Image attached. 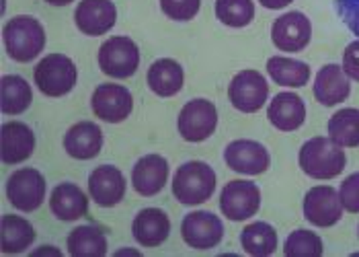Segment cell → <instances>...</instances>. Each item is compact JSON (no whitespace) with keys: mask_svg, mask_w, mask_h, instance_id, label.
<instances>
[{"mask_svg":"<svg viewBox=\"0 0 359 257\" xmlns=\"http://www.w3.org/2000/svg\"><path fill=\"white\" fill-rule=\"evenodd\" d=\"M33 79H35L37 88L46 97H64L76 85L79 70H76V64L68 56L50 54L37 62L33 70Z\"/></svg>","mask_w":359,"mask_h":257,"instance_id":"cell-4","label":"cell"},{"mask_svg":"<svg viewBox=\"0 0 359 257\" xmlns=\"http://www.w3.org/2000/svg\"><path fill=\"white\" fill-rule=\"evenodd\" d=\"M123 253H130V256H140L138 249H132V247H126V249H119L117 256H123Z\"/></svg>","mask_w":359,"mask_h":257,"instance_id":"cell-39","label":"cell"},{"mask_svg":"<svg viewBox=\"0 0 359 257\" xmlns=\"http://www.w3.org/2000/svg\"><path fill=\"white\" fill-rule=\"evenodd\" d=\"M358 235H359V227H358Z\"/></svg>","mask_w":359,"mask_h":257,"instance_id":"cell-40","label":"cell"},{"mask_svg":"<svg viewBox=\"0 0 359 257\" xmlns=\"http://www.w3.org/2000/svg\"><path fill=\"white\" fill-rule=\"evenodd\" d=\"M181 237L191 249H212L224 239V225L216 214L195 210L183 218Z\"/></svg>","mask_w":359,"mask_h":257,"instance_id":"cell-13","label":"cell"},{"mask_svg":"<svg viewBox=\"0 0 359 257\" xmlns=\"http://www.w3.org/2000/svg\"><path fill=\"white\" fill-rule=\"evenodd\" d=\"M35 241V229L23 216L4 214L2 216V253L4 256H19L25 253Z\"/></svg>","mask_w":359,"mask_h":257,"instance_id":"cell-25","label":"cell"},{"mask_svg":"<svg viewBox=\"0 0 359 257\" xmlns=\"http://www.w3.org/2000/svg\"><path fill=\"white\" fill-rule=\"evenodd\" d=\"M323 251V239L316 232L306 229L290 232V237L283 243V253L287 257H320Z\"/></svg>","mask_w":359,"mask_h":257,"instance_id":"cell-32","label":"cell"},{"mask_svg":"<svg viewBox=\"0 0 359 257\" xmlns=\"http://www.w3.org/2000/svg\"><path fill=\"white\" fill-rule=\"evenodd\" d=\"M216 192V173L203 161L183 163L172 177V196L183 206L205 204Z\"/></svg>","mask_w":359,"mask_h":257,"instance_id":"cell-2","label":"cell"},{"mask_svg":"<svg viewBox=\"0 0 359 257\" xmlns=\"http://www.w3.org/2000/svg\"><path fill=\"white\" fill-rule=\"evenodd\" d=\"M218 126V110L208 99H191L179 112L177 128L185 143L208 140Z\"/></svg>","mask_w":359,"mask_h":257,"instance_id":"cell-6","label":"cell"},{"mask_svg":"<svg viewBox=\"0 0 359 257\" xmlns=\"http://www.w3.org/2000/svg\"><path fill=\"white\" fill-rule=\"evenodd\" d=\"M269 121L281 132H294L306 121V105L296 93H277L267 107Z\"/></svg>","mask_w":359,"mask_h":257,"instance_id":"cell-22","label":"cell"},{"mask_svg":"<svg viewBox=\"0 0 359 257\" xmlns=\"http://www.w3.org/2000/svg\"><path fill=\"white\" fill-rule=\"evenodd\" d=\"M259 2H261V6H265V8H269V11H279V8L290 6L294 0H259Z\"/></svg>","mask_w":359,"mask_h":257,"instance_id":"cell-37","label":"cell"},{"mask_svg":"<svg viewBox=\"0 0 359 257\" xmlns=\"http://www.w3.org/2000/svg\"><path fill=\"white\" fill-rule=\"evenodd\" d=\"M310 37H312V23L300 11L285 13L273 21L271 39H273V46L281 52H287V54L302 52L310 44Z\"/></svg>","mask_w":359,"mask_h":257,"instance_id":"cell-11","label":"cell"},{"mask_svg":"<svg viewBox=\"0 0 359 257\" xmlns=\"http://www.w3.org/2000/svg\"><path fill=\"white\" fill-rule=\"evenodd\" d=\"M148 86L154 95L158 97H172L177 95L183 83H185V74L183 68L177 60L172 58H161L156 62H152V66L148 68Z\"/></svg>","mask_w":359,"mask_h":257,"instance_id":"cell-24","label":"cell"},{"mask_svg":"<svg viewBox=\"0 0 359 257\" xmlns=\"http://www.w3.org/2000/svg\"><path fill=\"white\" fill-rule=\"evenodd\" d=\"M339 198L343 204V210L351 214H359V173H353L343 179L339 187Z\"/></svg>","mask_w":359,"mask_h":257,"instance_id":"cell-34","label":"cell"},{"mask_svg":"<svg viewBox=\"0 0 359 257\" xmlns=\"http://www.w3.org/2000/svg\"><path fill=\"white\" fill-rule=\"evenodd\" d=\"M201 0H161V8L168 19L185 23L195 19V15L199 13Z\"/></svg>","mask_w":359,"mask_h":257,"instance_id":"cell-33","label":"cell"},{"mask_svg":"<svg viewBox=\"0 0 359 257\" xmlns=\"http://www.w3.org/2000/svg\"><path fill=\"white\" fill-rule=\"evenodd\" d=\"M128 181L113 165H101L88 175V194L101 208H113L126 196Z\"/></svg>","mask_w":359,"mask_h":257,"instance_id":"cell-15","label":"cell"},{"mask_svg":"<svg viewBox=\"0 0 359 257\" xmlns=\"http://www.w3.org/2000/svg\"><path fill=\"white\" fill-rule=\"evenodd\" d=\"M241 245L252 257H269L277 249V230L269 223H250L241 232Z\"/></svg>","mask_w":359,"mask_h":257,"instance_id":"cell-30","label":"cell"},{"mask_svg":"<svg viewBox=\"0 0 359 257\" xmlns=\"http://www.w3.org/2000/svg\"><path fill=\"white\" fill-rule=\"evenodd\" d=\"M329 138L341 148H358L359 146V110L345 107L331 115L329 119Z\"/></svg>","mask_w":359,"mask_h":257,"instance_id":"cell-29","label":"cell"},{"mask_svg":"<svg viewBox=\"0 0 359 257\" xmlns=\"http://www.w3.org/2000/svg\"><path fill=\"white\" fill-rule=\"evenodd\" d=\"M117 21V8L111 0H81L74 11V23L88 37L105 35Z\"/></svg>","mask_w":359,"mask_h":257,"instance_id":"cell-16","label":"cell"},{"mask_svg":"<svg viewBox=\"0 0 359 257\" xmlns=\"http://www.w3.org/2000/svg\"><path fill=\"white\" fill-rule=\"evenodd\" d=\"M298 161L302 171L312 179H334L347 165L343 148L325 136L310 138L308 143L302 144Z\"/></svg>","mask_w":359,"mask_h":257,"instance_id":"cell-3","label":"cell"},{"mask_svg":"<svg viewBox=\"0 0 359 257\" xmlns=\"http://www.w3.org/2000/svg\"><path fill=\"white\" fill-rule=\"evenodd\" d=\"M97 60L103 74L123 81L136 74L140 66V50L134 39L126 35H115L101 44Z\"/></svg>","mask_w":359,"mask_h":257,"instance_id":"cell-5","label":"cell"},{"mask_svg":"<svg viewBox=\"0 0 359 257\" xmlns=\"http://www.w3.org/2000/svg\"><path fill=\"white\" fill-rule=\"evenodd\" d=\"M4 50L15 62L27 64L39 56L46 48V29L29 15H17L4 23L2 29Z\"/></svg>","mask_w":359,"mask_h":257,"instance_id":"cell-1","label":"cell"},{"mask_svg":"<svg viewBox=\"0 0 359 257\" xmlns=\"http://www.w3.org/2000/svg\"><path fill=\"white\" fill-rule=\"evenodd\" d=\"M48 4H52V6H66V4H70V2H74V0H46Z\"/></svg>","mask_w":359,"mask_h":257,"instance_id":"cell-38","label":"cell"},{"mask_svg":"<svg viewBox=\"0 0 359 257\" xmlns=\"http://www.w3.org/2000/svg\"><path fill=\"white\" fill-rule=\"evenodd\" d=\"M261 208V190L247 179H232L224 185L220 194L222 214L232 223L252 218Z\"/></svg>","mask_w":359,"mask_h":257,"instance_id":"cell-7","label":"cell"},{"mask_svg":"<svg viewBox=\"0 0 359 257\" xmlns=\"http://www.w3.org/2000/svg\"><path fill=\"white\" fill-rule=\"evenodd\" d=\"M343 216L339 192L331 185H316L304 196V218L320 229L334 227Z\"/></svg>","mask_w":359,"mask_h":257,"instance_id":"cell-12","label":"cell"},{"mask_svg":"<svg viewBox=\"0 0 359 257\" xmlns=\"http://www.w3.org/2000/svg\"><path fill=\"white\" fill-rule=\"evenodd\" d=\"M334 11L339 19L359 39V0H334Z\"/></svg>","mask_w":359,"mask_h":257,"instance_id":"cell-35","label":"cell"},{"mask_svg":"<svg viewBox=\"0 0 359 257\" xmlns=\"http://www.w3.org/2000/svg\"><path fill=\"white\" fill-rule=\"evenodd\" d=\"M269 97V85L257 70L238 72L228 85V99L234 110L243 114H257Z\"/></svg>","mask_w":359,"mask_h":257,"instance_id":"cell-9","label":"cell"},{"mask_svg":"<svg viewBox=\"0 0 359 257\" xmlns=\"http://www.w3.org/2000/svg\"><path fill=\"white\" fill-rule=\"evenodd\" d=\"M46 194V177L33 167L15 171L6 181V198L21 212H35L41 208Z\"/></svg>","mask_w":359,"mask_h":257,"instance_id":"cell-8","label":"cell"},{"mask_svg":"<svg viewBox=\"0 0 359 257\" xmlns=\"http://www.w3.org/2000/svg\"><path fill=\"white\" fill-rule=\"evenodd\" d=\"M0 91H2V114L6 115H19L27 112L31 101H33L31 85L19 74L2 77Z\"/></svg>","mask_w":359,"mask_h":257,"instance_id":"cell-28","label":"cell"},{"mask_svg":"<svg viewBox=\"0 0 359 257\" xmlns=\"http://www.w3.org/2000/svg\"><path fill=\"white\" fill-rule=\"evenodd\" d=\"M50 210L57 220L74 223L86 216L88 198L76 183L64 181V183H57L50 194Z\"/></svg>","mask_w":359,"mask_h":257,"instance_id":"cell-19","label":"cell"},{"mask_svg":"<svg viewBox=\"0 0 359 257\" xmlns=\"http://www.w3.org/2000/svg\"><path fill=\"white\" fill-rule=\"evenodd\" d=\"M267 72L279 86L300 88L310 81V66L300 60H292L285 56H273L267 60Z\"/></svg>","mask_w":359,"mask_h":257,"instance_id":"cell-27","label":"cell"},{"mask_svg":"<svg viewBox=\"0 0 359 257\" xmlns=\"http://www.w3.org/2000/svg\"><path fill=\"white\" fill-rule=\"evenodd\" d=\"M35 150V134L23 121L2 124V161L17 165L27 161Z\"/></svg>","mask_w":359,"mask_h":257,"instance_id":"cell-23","label":"cell"},{"mask_svg":"<svg viewBox=\"0 0 359 257\" xmlns=\"http://www.w3.org/2000/svg\"><path fill=\"white\" fill-rule=\"evenodd\" d=\"M90 110L101 121L121 124L126 121L134 110V97L130 88L115 83H103L95 88L90 97Z\"/></svg>","mask_w":359,"mask_h":257,"instance_id":"cell-10","label":"cell"},{"mask_svg":"<svg viewBox=\"0 0 359 257\" xmlns=\"http://www.w3.org/2000/svg\"><path fill=\"white\" fill-rule=\"evenodd\" d=\"M343 70L349 79L359 83V39L351 41L343 52Z\"/></svg>","mask_w":359,"mask_h":257,"instance_id":"cell-36","label":"cell"},{"mask_svg":"<svg viewBox=\"0 0 359 257\" xmlns=\"http://www.w3.org/2000/svg\"><path fill=\"white\" fill-rule=\"evenodd\" d=\"M216 17L226 27H247L255 19L252 0H216Z\"/></svg>","mask_w":359,"mask_h":257,"instance_id":"cell-31","label":"cell"},{"mask_svg":"<svg viewBox=\"0 0 359 257\" xmlns=\"http://www.w3.org/2000/svg\"><path fill=\"white\" fill-rule=\"evenodd\" d=\"M224 161L228 169L241 175H261L269 169V150L257 140H234L226 146Z\"/></svg>","mask_w":359,"mask_h":257,"instance_id":"cell-14","label":"cell"},{"mask_svg":"<svg viewBox=\"0 0 359 257\" xmlns=\"http://www.w3.org/2000/svg\"><path fill=\"white\" fill-rule=\"evenodd\" d=\"M68 253L72 257H105L107 237L95 225H81L68 235Z\"/></svg>","mask_w":359,"mask_h":257,"instance_id":"cell-26","label":"cell"},{"mask_svg":"<svg viewBox=\"0 0 359 257\" xmlns=\"http://www.w3.org/2000/svg\"><path fill=\"white\" fill-rule=\"evenodd\" d=\"M132 235L142 247H158L170 235L168 214L161 208L140 210L132 223Z\"/></svg>","mask_w":359,"mask_h":257,"instance_id":"cell-21","label":"cell"},{"mask_svg":"<svg viewBox=\"0 0 359 257\" xmlns=\"http://www.w3.org/2000/svg\"><path fill=\"white\" fill-rule=\"evenodd\" d=\"M168 179V161L161 154H146L132 169V185L140 196L150 198L163 192Z\"/></svg>","mask_w":359,"mask_h":257,"instance_id":"cell-17","label":"cell"},{"mask_svg":"<svg viewBox=\"0 0 359 257\" xmlns=\"http://www.w3.org/2000/svg\"><path fill=\"white\" fill-rule=\"evenodd\" d=\"M103 148V132L95 121H79L64 134V150L79 161L95 159Z\"/></svg>","mask_w":359,"mask_h":257,"instance_id":"cell-18","label":"cell"},{"mask_svg":"<svg viewBox=\"0 0 359 257\" xmlns=\"http://www.w3.org/2000/svg\"><path fill=\"white\" fill-rule=\"evenodd\" d=\"M349 93H351V85L343 66L327 64L318 70L314 79V97L320 105L325 107L339 105L349 97Z\"/></svg>","mask_w":359,"mask_h":257,"instance_id":"cell-20","label":"cell"}]
</instances>
